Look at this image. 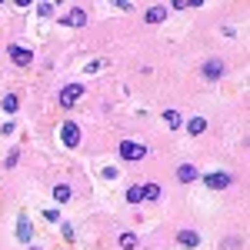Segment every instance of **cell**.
<instances>
[{"label":"cell","mask_w":250,"mask_h":250,"mask_svg":"<svg viewBox=\"0 0 250 250\" xmlns=\"http://www.w3.org/2000/svg\"><path fill=\"white\" fill-rule=\"evenodd\" d=\"M43 217H47V220H50V224H57V220H60V213H57V207H50V210H43Z\"/></svg>","instance_id":"23"},{"label":"cell","mask_w":250,"mask_h":250,"mask_svg":"<svg viewBox=\"0 0 250 250\" xmlns=\"http://www.w3.org/2000/svg\"><path fill=\"white\" fill-rule=\"evenodd\" d=\"M60 23H63V27H83V23H87V10H83V7H70V10L60 17Z\"/></svg>","instance_id":"6"},{"label":"cell","mask_w":250,"mask_h":250,"mask_svg":"<svg viewBox=\"0 0 250 250\" xmlns=\"http://www.w3.org/2000/svg\"><path fill=\"white\" fill-rule=\"evenodd\" d=\"M164 124H167L170 130H180V127H184V114H180V110H164Z\"/></svg>","instance_id":"13"},{"label":"cell","mask_w":250,"mask_h":250,"mask_svg":"<svg viewBox=\"0 0 250 250\" xmlns=\"http://www.w3.org/2000/svg\"><path fill=\"white\" fill-rule=\"evenodd\" d=\"M127 200H130V204H140V187H130V190H127Z\"/></svg>","instance_id":"21"},{"label":"cell","mask_w":250,"mask_h":250,"mask_svg":"<svg viewBox=\"0 0 250 250\" xmlns=\"http://www.w3.org/2000/svg\"><path fill=\"white\" fill-rule=\"evenodd\" d=\"M60 233H63V240H67V244H74V240H77V230H74L70 224H60Z\"/></svg>","instance_id":"19"},{"label":"cell","mask_w":250,"mask_h":250,"mask_svg":"<svg viewBox=\"0 0 250 250\" xmlns=\"http://www.w3.org/2000/svg\"><path fill=\"white\" fill-rule=\"evenodd\" d=\"M17 240L20 244H30V240H34V227H30V217H27V213L17 217Z\"/></svg>","instance_id":"8"},{"label":"cell","mask_w":250,"mask_h":250,"mask_svg":"<svg viewBox=\"0 0 250 250\" xmlns=\"http://www.w3.org/2000/svg\"><path fill=\"white\" fill-rule=\"evenodd\" d=\"M70 197H74V190H70V184H57V187H54V200H57V204H67Z\"/></svg>","instance_id":"15"},{"label":"cell","mask_w":250,"mask_h":250,"mask_svg":"<svg viewBox=\"0 0 250 250\" xmlns=\"http://www.w3.org/2000/svg\"><path fill=\"white\" fill-rule=\"evenodd\" d=\"M104 180H117V170H114V167H104Z\"/></svg>","instance_id":"25"},{"label":"cell","mask_w":250,"mask_h":250,"mask_svg":"<svg viewBox=\"0 0 250 250\" xmlns=\"http://www.w3.org/2000/svg\"><path fill=\"white\" fill-rule=\"evenodd\" d=\"M7 54H10V60H14L17 67H30V63H34V50H30V47H20V43H14Z\"/></svg>","instance_id":"5"},{"label":"cell","mask_w":250,"mask_h":250,"mask_svg":"<svg viewBox=\"0 0 250 250\" xmlns=\"http://www.w3.org/2000/svg\"><path fill=\"white\" fill-rule=\"evenodd\" d=\"M14 130H17V127H14V124H10V120H7V124H3V127H0V134H3V137H14Z\"/></svg>","instance_id":"24"},{"label":"cell","mask_w":250,"mask_h":250,"mask_svg":"<svg viewBox=\"0 0 250 250\" xmlns=\"http://www.w3.org/2000/svg\"><path fill=\"white\" fill-rule=\"evenodd\" d=\"M200 74H204V80H207V83H213V80H220L224 74H227V63H224L220 57H210V60H204Z\"/></svg>","instance_id":"2"},{"label":"cell","mask_w":250,"mask_h":250,"mask_svg":"<svg viewBox=\"0 0 250 250\" xmlns=\"http://www.w3.org/2000/svg\"><path fill=\"white\" fill-rule=\"evenodd\" d=\"M3 167H7V170H10V167H17V150H10V154H7V160H3Z\"/></svg>","instance_id":"22"},{"label":"cell","mask_w":250,"mask_h":250,"mask_svg":"<svg viewBox=\"0 0 250 250\" xmlns=\"http://www.w3.org/2000/svg\"><path fill=\"white\" fill-rule=\"evenodd\" d=\"M200 240H204V237H200L197 230H190V227H187V230H180V233H177V244H180V247H187V250L200 247Z\"/></svg>","instance_id":"9"},{"label":"cell","mask_w":250,"mask_h":250,"mask_svg":"<svg viewBox=\"0 0 250 250\" xmlns=\"http://www.w3.org/2000/svg\"><path fill=\"white\" fill-rule=\"evenodd\" d=\"M147 154H150V150H147V144H137V140H120V157H124L127 164H140Z\"/></svg>","instance_id":"1"},{"label":"cell","mask_w":250,"mask_h":250,"mask_svg":"<svg viewBox=\"0 0 250 250\" xmlns=\"http://www.w3.org/2000/svg\"><path fill=\"white\" fill-rule=\"evenodd\" d=\"M204 184H207L210 190H227L233 184V177L227 170H213V173H204Z\"/></svg>","instance_id":"3"},{"label":"cell","mask_w":250,"mask_h":250,"mask_svg":"<svg viewBox=\"0 0 250 250\" xmlns=\"http://www.w3.org/2000/svg\"><path fill=\"white\" fill-rule=\"evenodd\" d=\"M140 200H160V187L157 184H144L140 187Z\"/></svg>","instance_id":"16"},{"label":"cell","mask_w":250,"mask_h":250,"mask_svg":"<svg viewBox=\"0 0 250 250\" xmlns=\"http://www.w3.org/2000/svg\"><path fill=\"white\" fill-rule=\"evenodd\" d=\"M60 144H63V147H77L80 144V127L74 124V120L60 124Z\"/></svg>","instance_id":"4"},{"label":"cell","mask_w":250,"mask_h":250,"mask_svg":"<svg viewBox=\"0 0 250 250\" xmlns=\"http://www.w3.org/2000/svg\"><path fill=\"white\" fill-rule=\"evenodd\" d=\"M30 250H40V247H30Z\"/></svg>","instance_id":"26"},{"label":"cell","mask_w":250,"mask_h":250,"mask_svg":"<svg viewBox=\"0 0 250 250\" xmlns=\"http://www.w3.org/2000/svg\"><path fill=\"white\" fill-rule=\"evenodd\" d=\"M177 180H180V184H193V180H200V173H197L193 164H180V167H177Z\"/></svg>","instance_id":"11"},{"label":"cell","mask_w":250,"mask_h":250,"mask_svg":"<svg viewBox=\"0 0 250 250\" xmlns=\"http://www.w3.org/2000/svg\"><path fill=\"white\" fill-rule=\"evenodd\" d=\"M184 130L190 137H200L207 130V117H190V120H184Z\"/></svg>","instance_id":"10"},{"label":"cell","mask_w":250,"mask_h":250,"mask_svg":"<svg viewBox=\"0 0 250 250\" xmlns=\"http://www.w3.org/2000/svg\"><path fill=\"white\" fill-rule=\"evenodd\" d=\"M117 244H120V250H137V244H140V240H137V233H120V237H117Z\"/></svg>","instance_id":"14"},{"label":"cell","mask_w":250,"mask_h":250,"mask_svg":"<svg viewBox=\"0 0 250 250\" xmlns=\"http://www.w3.org/2000/svg\"><path fill=\"white\" fill-rule=\"evenodd\" d=\"M80 97H83V87H80V83H67V87L60 90V104H63V107H74Z\"/></svg>","instance_id":"7"},{"label":"cell","mask_w":250,"mask_h":250,"mask_svg":"<svg viewBox=\"0 0 250 250\" xmlns=\"http://www.w3.org/2000/svg\"><path fill=\"white\" fill-rule=\"evenodd\" d=\"M144 20H147V23H164V20H167V7H160V3H157V7H147Z\"/></svg>","instance_id":"12"},{"label":"cell","mask_w":250,"mask_h":250,"mask_svg":"<svg viewBox=\"0 0 250 250\" xmlns=\"http://www.w3.org/2000/svg\"><path fill=\"white\" fill-rule=\"evenodd\" d=\"M104 67H107V60L97 57V60H90V63H87V70H83V74H97V70H104Z\"/></svg>","instance_id":"20"},{"label":"cell","mask_w":250,"mask_h":250,"mask_svg":"<svg viewBox=\"0 0 250 250\" xmlns=\"http://www.w3.org/2000/svg\"><path fill=\"white\" fill-rule=\"evenodd\" d=\"M57 3H37V17H54Z\"/></svg>","instance_id":"18"},{"label":"cell","mask_w":250,"mask_h":250,"mask_svg":"<svg viewBox=\"0 0 250 250\" xmlns=\"http://www.w3.org/2000/svg\"><path fill=\"white\" fill-rule=\"evenodd\" d=\"M0 107H3L7 114H14V110L20 107V97H17V94H3V100H0Z\"/></svg>","instance_id":"17"}]
</instances>
